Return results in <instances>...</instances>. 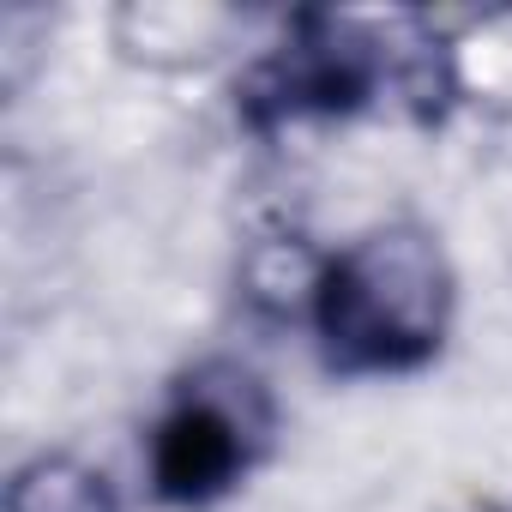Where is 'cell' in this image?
Here are the masks:
<instances>
[{"mask_svg":"<svg viewBox=\"0 0 512 512\" xmlns=\"http://www.w3.org/2000/svg\"><path fill=\"white\" fill-rule=\"evenodd\" d=\"M0 512H121V500L97 464L73 452H37L7 476Z\"/></svg>","mask_w":512,"mask_h":512,"instance_id":"4","label":"cell"},{"mask_svg":"<svg viewBox=\"0 0 512 512\" xmlns=\"http://www.w3.org/2000/svg\"><path fill=\"white\" fill-rule=\"evenodd\" d=\"M398 25H368L344 13H296L284 43L241 79V121L278 133L296 121H350L380 97H398L416 121H440L452 97V55L422 31L392 43Z\"/></svg>","mask_w":512,"mask_h":512,"instance_id":"2","label":"cell"},{"mask_svg":"<svg viewBox=\"0 0 512 512\" xmlns=\"http://www.w3.org/2000/svg\"><path fill=\"white\" fill-rule=\"evenodd\" d=\"M458 314V272L428 223L392 217L362 229L320 266L308 290V320L320 356L344 380L416 374L446 350Z\"/></svg>","mask_w":512,"mask_h":512,"instance_id":"1","label":"cell"},{"mask_svg":"<svg viewBox=\"0 0 512 512\" xmlns=\"http://www.w3.org/2000/svg\"><path fill=\"white\" fill-rule=\"evenodd\" d=\"M272 440V404L253 374L205 368L175 386L169 410L151 428V494L163 506L223 500Z\"/></svg>","mask_w":512,"mask_h":512,"instance_id":"3","label":"cell"}]
</instances>
